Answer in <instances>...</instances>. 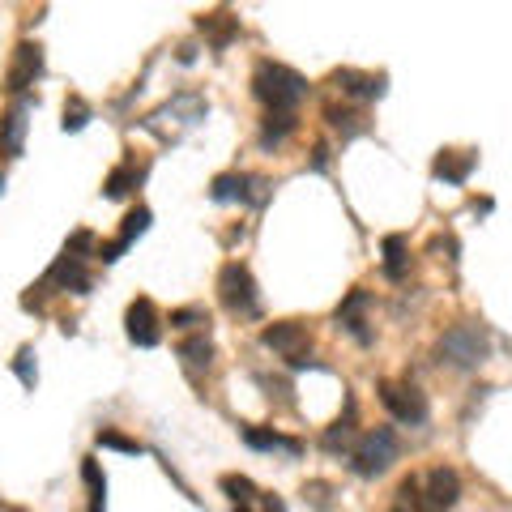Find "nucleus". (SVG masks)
<instances>
[{"label":"nucleus","mask_w":512,"mask_h":512,"mask_svg":"<svg viewBox=\"0 0 512 512\" xmlns=\"http://www.w3.org/2000/svg\"><path fill=\"white\" fill-rule=\"evenodd\" d=\"M252 94L265 103V111H295L308 94V82L278 60H261L252 73Z\"/></svg>","instance_id":"1"},{"label":"nucleus","mask_w":512,"mask_h":512,"mask_svg":"<svg viewBox=\"0 0 512 512\" xmlns=\"http://www.w3.org/2000/svg\"><path fill=\"white\" fill-rule=\"evenodd\" d=\"M487 355H491V333H487V325H478V320L444 329L440 342H436V359L448 367H461V372L487 363Z\"/></svg>","instance_id":"2"},{"label":"nucleus","mask_w":512,"mask_h":512,"mask_svg":"<svg viewBox=\"0 0 512 512\" xmlns=\"http://www.w3.org/2000/svg\"><path fill=\"white\" fill-rule=\"evenodd\" d=\"M218 299H222V308H227L231 316H248V320L261 316L256 278H252V269L244 261H227V265H222V274H218Z\"/></svg>","instance_id":"3"},{"label":"nucleus","mask_w":512,"mask_h":512,"mask_svg":"<svg viewBox=\"0 0 512 512\" xmlns=\"http://www.w3.org/2000/svg\"><path fill=\"white\" fill-rule=\"evenodd\" d=\"M393 461H397V436L389 427L363 431V436L355 440V448H350V470H355L359 478H380Z\"/></svg>","instance_id":"4"},{"label":"nucleus","mask_w":512,"mask_h":512,"mask_svg":"<svg viewBox=\"0 0 512 512\" xmlns=\"http://www.w3.org/2000/svg\"><path fill=\"white\" fill-rule=\"evenodd\" d=\"M261 342L274 350V355H282L291 367H308V350H312V338H308V325L303 320H274V325H265Z\"/></svg>","instance_id":"5"},{"label":"nucleus","mask_w":512,"mask_h":512,"mask_svg":"<svg viewBox=\"0 0 512 512\" xmlns=\"http://www.w3.org/2000/svg\"><path fill=\"white\" fill-rule=\"evenodd\" d=\"M380 406L393 414L397 423L406 427H419L427 423V397L414 389V384H402V380H380Z\"/></svg>","instance_id":"6"},{"label":"nucleus","mask_w":512,"mask_h":512,"mask_svg":"<svg viewBox=\"0 0 512 512\" xmlns=\"http://www.w3.org/2000/svg\"><path fill=\"white\" fill-rule=\"evenodd\" d=\"M218 487L231 495V512H286V504L278 500V495H269L252 483V478L244 474H222Z\"/></svg>","instance_id":"7"},{"label":"nucleus","mask_w":512,"mask_h":512,"mask_svg":"<svg viewBox=\"0 0 512 512\" xmlns=\"http://www.w3.org/2000/svg\"><path fill=\"white\" fill-rule=\"evenodd\" d=\"M124 325H128V342L141 346V350H154L158 342H163V325H158V312H154V303L146 295L128 303Z\"/></svg>","instance_id":"8"},{"label":"nucleus","mask_w":512,"mask_h":512,"mask_svg":"<svg viewBox=\"0 0 512 512\" xmlns=\"http://www.w3.org/2000/svg\"><path fill=\"white\" fill-rule=\"evenodd\" d=\"M43 77V47L39 43H18L13 47V64H9V73H5V90L9 94H22L30 90Z\"/></svg>","instance_id":"9"},{"label":"nucleus","mask_w":512,"mask_h":512,"mask_svg":"<svg viewBox=\"0 0 512 512\" xmlns=\"http://www.w3.org/2000/svg\"><path fill=\"white\" fill-rule=\"evenodd\" d=\"M461 500V478L457 470L448 466H436L423 474V512H448Z\"/></svg>","instance_id":"10"},{"label":"nucleus","mask_w":512,"mask_h":512,"mask_svg":"<svg viewBox=\"0 0 512 512\" xmlns=\"http://www.w3.org/2000/svg\"><path fill=\"white\" fill-rule=\"evenodd\" d=\"M210 197L214 201H248V205H261L265 201V180H261V175H244V171L214 175Z\"/></svg>","instance_id":"11"},{"label":"nucleus","mask_w":512,"mask_h":512,"mask_svg":"<svg viewBox=\"0 0 512 512\" xmlns=\"http://www.w3.org/2000/svg\"><path fill=\"white\" fill-rule=\"evenodd\" d=\"M43 286H60V291H73V295H90V274H86V261L82 256H69L60 252V261L47 269Z\"/></svg>","instance_id":"12"},{"label":"nucleus","mask_w":512,"mask_h":512,"mask_svg":"<svg viewBox=\"0 0 512 512\" xmlns=\"http://www.w3.org/2000/svg\"><path fill=\"white\" fill-rule=\"evenodd\" d=\"M150 222H154V214L146 210V205H137V210H133V214H128V218H124V227H120V235H116V239H111V244H103V248H99V256H103V265H111V261H120V256H124V248H128V244H133V239H141V235H146V231H150Z\"/></svg>","instance_id":"13"},{"label":"nucleus","mask_w":512,"mask_h":512,"mask_svg":"<svg viewBox=\"0 0 512 512\" xmlns=\"http://www.w3.org/2000/svg\"><path fill=\"white\" fill-rule=\"evenodd\" d=\"M26 116H30V99H18L5 116H0V150H5L9 158H18L22 146H26V124H30Z\"/></svg>","instance_id":"14"},{"label":"nucleus","mask_w":512,"mask_h":512,"mask_svg":"<svg viewBox=\"0 0 512 512\" xmlns=\"http://www.w3.org/2000/svg\"><path fill=\"white\" fill-rule=\"evenodd\" d=\"M474 167H478V150H440L436 163H431V175L444 184H466Z\"/></svg>","instance_id":"15"},{"label":"nucleus","mask_w":512,"mask_h":512,"mask_svg":"<svg viewBox=\"0 0 512 512\" xmlns=\"http://www.w3.org/2000/svg\"><path fill=\"white\" fill-rule=\"evenodd\" d=\"M197 30L210 39L214 52H222V47H231L239 39V18H231V9H214V13H201Z\"/></svg>","instance_id":"16"},{"label":"nucleus","mask_w":512,"mask_h":512,"mask_svg":"<svg viewBox=\"0 0 512 512\" xmlns=\"http://www.w3.org/2000/svg\"><path fill=\"white\" fill-rule=\"evenodd\" d=\"M329 82L342 94H350V99H380L384 94V73L372 77V73H359V69H338Z\"/></svg>","instance_id":"17"},{"label":"nucleus","mask_w":512,"mask_h":512,"mask_svg":"<svg viewBox=\"0 0 512 512\" xmlns=\"http://www.w3.org/2000/svg\"><path fill=\"white\" fill-rule=\"evenodd\" d=\"M367 303H372V295H367L363 286H355V291H350V295L338 303V325H346L359 342H372V333H367V320H363Z\"/></svg>","instance_id":"18"},{"label":"nucleus","mask_w":512,"mask_h":512,"mask_svg":"<svg viewBox=\"0 0 512 512\" xmlns=\"http://www.w3.org/2000/svg\"><path fill=\"white\" fill-rule=\"evenodd\" d=\"M244 444L248 448H261V453H282V457H299L303 444L282 436V431H269V427H244Z\"/></svg>","instance_id":"19"},{"label":"nucleus","mask_w":512,"mask_h":512,"mask_svg":"<svg viewBox=\"0 0 512 512\" xmlns=\"http://www.w3.org/2000/svg\"><path fill=\"white\" fill-rule=\"evenodd\" d=\"M380 252H384V278L402 282L406 269H410V244H406V235H384Z\"/></svg>","instance_id":"20"},{"label":"nucleus","mask_w":512,"mask_h":512,"mask_svg":"<svg viewBox=\"0 0 512 512\" xmlns=\"http://www.w3.org/2000/svg\"><path fill=\"white\" fill-rule=\"evenodd\" d=\"M295 133V111H265L261 120V150H278Z\"/></svg>","instance_id":"21"},{"label":"nucleus","mask_w":512,"mask_h":512,"mask_svg":"<svg viewBox=\"0 0 512 512\" xmlns=\"http://www.w3.org/2000/svg\"><path fill=\"white\" fill-rule=\"evenodd\" d=\"M325 120H329V128H338L342 137H359L367 128V116L355 107H325Z\"/></svg>","instance_id":"22"},{"label":"nucleus","mask_w":512,"mask_h":512,"mask_svg":"<svg viewBox=\"0 0 512 512\" xmlns=\"http://www.w3.org/2000/svg\"><path fill=\"white\" fill-rule=\"evenodd\" d=\"M180 359L188 367H210L214 363V342L205 338V333H197V338H184L180 342Z\"/></svg>","instance_id":"23"},{"label":"nucleus","mask_w":512,"mask_h":512,"mask_svg":"<svg viewBox=\"0 0 512 512\" xmlns=\"http://www.w3.org/2000/svg\"><path fill=\"white\" fill-rule=\"evenodd\" d=\"M325 448H355V402H346V419L325 431Z\"/></svg>","instance_id":"24"},{"label":"nucleus","mask_w":512,"mask_h":512,"mask_svg":"<svg viewBox=\"0 0 512 512\" xmlns=\"http://www.w3.org/2000/svg\"><path fill=\"white\" fill-rule=\"evenodd\" d=\"M133 188H137V171L124 163V167H116V171H111L107 180H103V197L120 201V197H128V192H133Z\"/></svg>","instance_id":"25"},{"label":"nucleus","mask_w":512,"mask_h":512,"mask_svg":"<svg viewBox=\"0 0 512 512\" xmlns=\"http://www.w3.org/2000/svg\"><path fill=\"white\" fill-rule=\"evenodd\" d=\"M86 124H90V103L73 94V99L64 103V133H82Z\"/></svg>","instance_id":"26"},{"label":"nucleus","mask_w":512,"mask_h":512,"mask_svg":"<svg viewBox=\"0 0 512 512\" xmlns=\"http://www.w3.org/2000/svg\"><path fill=\"white\" fill-rule=\"evenodd\" d=\"M94 444H99V448H116V453H128V457H141V444L128 440V436H120L116 427H103L99 436H94Z\"/></svg>","instance_id":"27"},{"label":"nucleus","mask_w":512,"mask_h":512,"mask_svg":"<svg viewBox=\"0 0 512 512\" xmlns=\"http://www.w3.org/2000/svg\"><path fill=\"white\" fill-rule=\"evenodd\" d=\"M30 359H35V350L22 346V350H18V359H13V372H18V380L26 384V389H35V384H39V372H35V363H30Z\"/></svg>","instance_id":"28"},{"label":"nucleus","mask_w":512,"mask_h":512,"mask_svg":"<svg viewBox=\"0 0 512 512\" xmlns=\"http://www.w3.org/2000/svg\"><path fill=\"white\" fill-rule=\"evenodd\" d=\"M171 325H175V329H192V325H210V316H205L201 308H180V312H171Z\"/></svg>","instance_id":"29"},{"label":"nucleus","mask_w":512,"mask_h":512,"mask_svg":"<svg viewBox=\"0 0 512 512\" xmlns=\"http://www.w3.org/2000/svg\"><path fill=\"white\" fill-rule=\"evenodd\" d=\"M90 248H94V235H90V231H77L69 244H64V252H69V256H82V261H86V252H90Z\"/></svg>","instance_id":"30"},{"label":"nucleus","mask_w":512,"mask_h":512,"mask_svg":"<svg viewBox=\"0 0 512 512\" xmlns=\"http://www.w3.org/2000/svg\"><path fill=\"white\" fill-rule=\"evenodd\" d=\"M325 167H329V150L316 146V150H312V171H325Z\"/></svg>","instance_id":"31"},{"label":"nucleus","mask_w":512,"mask_h":512,"mask_svg":"<svg viewBox=\"0 0 512 512\" xmlns=\"http://www.w3.org/2000/svg\"><path fill=\"white\" fill-rule=\"evenodd\" d=\"M0 188H5V175H0Z\"/></svg>","instance_id":"32"}]
</instances>
